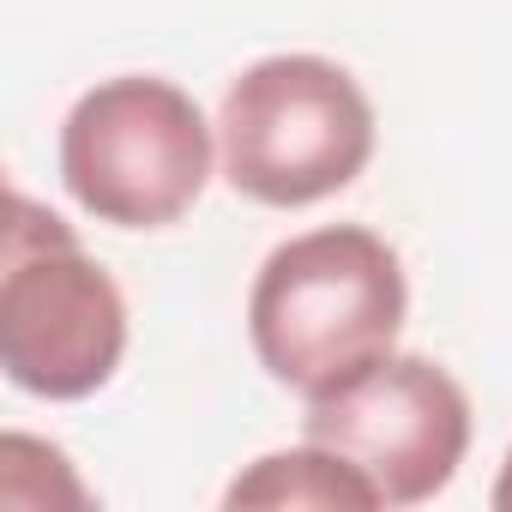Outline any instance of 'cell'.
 Segmentation results:
<instances>
[{
    "label": "cell",
    "mask_w": 512,
    "mask_h": 512,
    "mask_svg": "<svg viewBox=\"0 0 512 512\" xmlns=\"http://www.w3.org/2000/svg\"><path fill=\"white\" fill-rule=\"evenodd\" d=\"M410 278L368 223H320L266 253L247 290V338L260 368L302 404L344 392L398 350Z\"/></svg>",
    "instance_id": "6da1fadb"
},
{
    "label": "cell",
    "mask_w": 512,
    "mask_h": 512,
    "mask_svg": "<svg viewBox=\"0 0 512 512\" xmlns=\"http://www.w3.org/2000/svg\"><path fill=\"white\" fill-rule=\"evenodd\" d=\"M374 103L350 67L326 55H266L229 79L217 103L223 181L272 211L344 193L374 157Z\"/></svg>",
    "instance_id": "7a4b0ae2"
},
{
    "label": "cell",
    "mask_w": 512,
    "mask_h": 512,
    "mask_svg": "<svg viewBox=\"0 0 512 512\" xmlns=\"http://www.w3.org/2000/svg\"><path fill=\"white\" fill-rule=\"evenodd\" d=\"M127 356V296L85 253L73 223L13 193L0 260V368L31 398L73 404L115 380Z\"/></svg>",
    "instance_id": "3957f363"
},
{
    "label": "cell",
    "mask_w": 512,
    "mask_h": 512,
    "mask_svg": "<svg viewBox=\"0 0 512 512\" xmlns=\"http://www.w3.org/2000/svg\"><path fill=\"white\" fill-rule=\"evenodd\" d=\"M217 169V121L157 73L91 85L61 121V181L73 205L115 229L181 223Z\"/></svg>",
    "instance_id": "277c9868"
},
{
    "label": "cell",
    "mask_w": 512,
    "mask_h": 512,
    "mask_svg": "<svg viewBox=\"0 0 512 512\" xmlns=\"http://www.w3.org/2000/svg\"><path fill=\"white\" fill-rule=\"evenodd\" d=\"M302 434L344 452L374 488L380 506H422L446 494L470 452V398L428 356H386L332 398H314Z\"/></svg>",
    "instance_id": "5b68a950"
},
{
    "label": "cell",
    "mask_w": 512,
    "mask_h": 512,
    "mask_svg": "<svg viewBox=\"0 0 512 512\" xmlns=\"http://www.w3.org/2000/svg\"><path fill=\"white\" fill-rule=\"evenodd\" d=\"M223 506H272V512H380V488L332 446L308 440L302 446H284V452H266L253 458L229 488H223Z\"/></svg>",
    "instance_id": "8992f818"
},
{
    "label": "cell",
    "mask_w": 512,
    "mask_h": 512,
    "mask_svg": "<svg viewBox=\"0 0 512 512\" xmlns=\"http://www.w3.org/2000/svg\"><path fill=\"white\" fill-rule=\"evenodd\" d=\"M494 512H512V452H506V464H500V476H494Z\"/></svg>",
    "instance_id": "52a82bcc"
}]
</instances>
